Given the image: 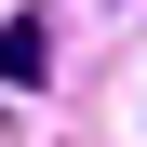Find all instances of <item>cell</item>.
I'll return each mask as SVG.
<instances>
[{"label":"cell","instance_id":"obj_1","mask_svg":"<svg viewBox=\"0 0 147 147\" xmlns=\"http://www.w3.org/2000/svg\"><path fill=\"white\" fill-rule=\"evenodd\" d=\"M40 67H54V27H27V13H13V27H0V80H40Z\"/></svg>","mask_w":147,"mask_h":147}]
</instances>
